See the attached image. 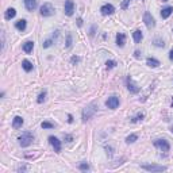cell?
<instances>
[{
  "instance_id": "cell-1",
  "label": "cell",
  "mask_w": 173,
  "mask_h": 173,
  "mask_svg": "<svg viewBox=\"0 0 173 173\" xmlns=\"http://www.w3.org/2000/svg\"><path fill=\"white\" fill-rule=\"evenodd\" d=\"M97 111V108H96V106L92 103V104H89V106H87L83 110V114H81V119H83V122L85 123L87 120H89L91 118L95 115V112Z\"/></svg>"
},
{
  "instance_id": "cell-2",
  "label": "cell",
  "mask_w": 173,
  "mask_h": 173,
  "mask_svg": "<svg viewBox=\"0 0 173 173\" xmlns=\"http://www.w3.org/2000/svg\"><path fill=\"white\" fill-rule=\"evenodd\" d=\"M18 141H19V145H20L22 147H27V146H30V145L33 144L34 135H33L31 133H29V131H26V133H23V134L18 138Z\"/></svg>"
},
{
  "instance_id": "cell-3",
  "label": "cell",
  "mask_w": 173,
  "mask_h": 173,
  "mask_svg": "<svg viewBox=\"0 0 173 173\" xmlns=\"http://www.w3.org/2000/svg\"><path fill=\"white\" fill-rule=\"evenodd\" d=\"M154 146L158 147L161 151H169L171 150V145H169V142L167 140H155L154 141Z\"/></svg>"
},
{
  "instance_id": "cell-4",
  "label": "cell",
  "mask_w": 173,
  "mask_h": 173,
  "mask_svg": "<svg viewBox=\"0 0 173 173\" xmlns=\"http://www.w3.org/2000/svg\"><path fill=\"white\" fill-rule=\"evenodd\" d=\"M54 14V7L50 3H45L41 7V15L42 16H52Z\"/></svg>"
},
{
  "instance_id": "cell-5",
  "label": "cell",
  "mask_w": 173,
  "mask_h": 173,
  "mask_svg": "<svg viewBox=\"0 0 173 173\" xmlns=\"http://www.w3.org/2000/svg\"><path fill=\"white\" fill-rule=\"evenodd\" d=\"M142 169H145V171L147 172H165L167 171V167H162V165H141Z\"/></svg>"
},
{
  "instance_id": "cell-6",
  "label": "cell",
  "mask_w": 173,
  "mask_h": 173,
  "mask_svg": "<svg viewBox=\"0 0 173 173\" xmlns=\"http://www.w3.org/2000/svg\"><path fill=\"white\" fill-rule=\"evenodd\" d=\"M106 106L110 108V110H116V108L119 107V97L118 96L108 97V100L106 101Z\"/></svg>"
},
{
  "instance_id": "cell-7",
  "label": "cell",
  "mask_w": 173,
  "mask_h": 173,
  "mask_svg": "<svg viewBox=\"0 0 173 173\" xmlns=\"http://www.w3.org/2000/svg\"><path fill=\"white\" fill-rule=\"evenodd\" d=\"M144 22H145V25H146L147 29H153V27L155 26V20H154V18L151 16V14L149 12V11L145 12V15H144Z\"/></svg>"
},
{
  "instance_id": "cell-8",
  "label": "cell",
  "mask_w": 173,
  "mask_h": 173,
  "mask_svg": "<svg viewBox=\"0 0 173 173\" xmlns=\"http://www.w3.org/2000/svg\"><path fill=\"white\" fill-rule=\"evenodd\" d=\"M126 85H127V89L130 91L131 93H138V92H140V87H138L137 84L134 83L133 79H131L130 76L126 79Z\"/></svg>"
},
{
  "instance_id": "cell-9",
  "label": "cell",
  "mask_w": 173,
  "mask_h": 173,
  "mask_svg": "<svg viewBox=\"0 0 173 173\" xmlns=\"http://www.w3.org/2000/svg\"><path fill=\"white\" fill-rule=\"evenodd\" d=\"M49 142H50V145L54 147V151H56V153H60L61 151V141L58 140V138L52 135V137H49Z\"/></svg>"
},
{
  "instance_id": "cell-10",
  "label": "cell",
  "mask_w": 173,
  "mask_h": 173,
  "mask_svg": "<svg viewBox=\"0 0 173 173\" xmlns=\"http://www.w3.org/2000/svg\"><path fill=\"white\" fill-rule=\"evenodd\" d=\"M100 12H101V15H104V16L112 15V14L115 12V7H114L112 4H104V6L100 8Z\"/></svg>"
},
{
  "instance_id": "cell-11",
  "label": "cell",
  "mask_w": 173,
  "mask_h": 173,
  "mask_svg": "<svg viewBox=\"0 0 173 173\" xmlns=\"http://www.w3.org/2000/svg\"><path fill=\"white\" fill-rule=\"evenodd\" d=\"M64 10H65V14L68 16H72L73 12H74V3L72 2V0H66Z\"/></svg>"
},
{
  "instance_id": "cell-12",
  "label": "cell",
  "mask_w": 173,
  "mask_h": 173,
  "mask_svg": "<svg viewBox=\"0 0 173 173\" xmlns=\"http://www.w3.org/2000/svg\"><path fill=\"white\" fill-rule=\"evenodd\" d=\"M25 2V7L27 11H34L37 8V0H23Z\"/></svg>"
},
{
  "instance_id": "cell-13",
  "label": "cell",
  "mask_w": 173,
  "mask_h": 173,
  "mask_svg": "<svg viewBox=\"0 0 173 173\" xmlns=\"http://www.w3.org/2000/svg\"><path fill=\"white\" fill-rule=\"evenodd\" d=\"M23 122H25V120H23L22 116H15L12 119V127L14 128H20L23 126Z\"/></svg>"
},
{
  "instance_id": "cell-14",
  "label": "cell",
  "mask_w": 173,
  "mask_h": 173,
  "mask_svg": "<svg viewBox=\"0 0 173 173\" xmlns=\"http://www.w3.org/2000/svg\"><path fill=\"white\" fill-rule=\"evenodd\" d=\"M124 42H126V35L122 33H118L116 34V45L122 47V46H124Z\"/></svg>"
},
{
  "instance_id": "cell-15",
  "label": "cell",
  "mask_w": 173,
  "mask_h": 173,
  "mask_svg": "<svg viewBox=\"0 0 173 173\" xmlns=\"http://www.w3.org/2000/svg\"><path fill=\"white\" fill-rule=\"evenodd\" d=\"M172 12H173V7H165V8L161 11V18L162 19L169 18V16L172 15Z\"/></svg>"
},
{
  "instance_id": "cell-16",
  "label": "cell",
  "mask_w": 173,
  "mask_h": 173,
  "mask_svg": "<svg viewBox=\"0 0 173 173\" xmlns=\"http://www.w3.org/2000/svg\"><path fill=\"white\" fill-rule=\"evenodd\" d=\"M33 49H34V42H31V41H27L25 45H23V52L27 53V54L31 53Z\"/></svg>"
},
{
  "instance_id": "cell-17",
  "label": "cell",
  "mask_w": 173,
  "mask_h": 173,
  "mask_svg": "<svg viewBox=\"0 0 173 173\" xmlns=\"http://www.w3.org/2000/svg\"><path fill=\"white\" fill-rule=\"evenodd\" d=\"M146 65L150 66V68H157V66H160V61L155 60V58H151V57H149V58L146 60Z\"/></svg>"
},
{
  "instance_id": "cell-18",
  "label": "cell",
  "mask_w": 173,
  "mask_h": 173,
  "mask_svg": "<svg viewBox=\"0 0 173 173\" xmlns=\"http://www.w3.org/2000/svg\"><path fill=\"white\" fill-rule=\"evenodd\" d=\"M15 15H16L15 8H8V10L6 11V14H4V18H6L7 20H11L12 18H15Z\"/></svg>"
},
{
  "instance_id": "cell-19",
  "label": "cell",
  "mask_w": 173,
  "mask_h": 173,
  "mask_svg": "<svg viewBox=\"0 0 173 173\" xmlns=\"http://www.w3.org/2000/svg\"><path fill=\"white\" fill-rule=\"evenodd\" d=\"M133 38H134V42L135 43H140L142 38H144V35H142V31L141 30H135V31L133 33Z\"/></svg>"
},
{
  "instance_id": "cell-20",
  "label": "cell",
  "mask_w": 173,
  "mask_h": 173,
  "mask_svg": "<svg viewBox=\"0 0 173 173\" xmlns=\"http://www.w3.org/2000/svg\"><path fill=\"white\" fill-rule=\"evenodd\" d=\"M26 25H27L26 20L25 19H20V20H18V22L15 23V27L19 30V31H25V30H26Z\"/></svg>"
},
{
  "instance_id": "cell-21",
  "label": "cell",
  "mask_w": 173,
  "mask_h": 173,
  "mask_svg": "<svg viewBox=\"0 0 173 173\" xmlns=\"http://www.w3.org/2000/svg\"><path fill=\"white\" fill-rule=\"evenodd\" d=\"M22 68L26 70V72H31V70H33V64L30 62V61L25 60V61L22 62Z\"/></svg>"
},
{
  "instance_id": "cell-22",
  "label": "cell",
  "mask_w": 173,
  "mask_h": 173,
  "mask_svg": "<svg viewBox=\"0 0 173 173\" xmlns=\"http://www.w3.org/2000/svg\"><path fill=\"white\" fill-rule=\"evenodd\" d=\"M137 140H138V135L137 134H131V135H128V137L126 138V142L127 144H134Z\"/></svg>"
},
{
  "instance_id": "cell-23",
  "label": "cell",
  "mask_w": 173,
  "mask_h": 173,
  "mask_svg": "<svg viewBox=\"0 0 173 173\" xmlns=\"http://www.w3.org/2000/svg\"><path fill=\"white\" fill-rule=\"evenodd\" d=\"M45 100H46V91H43V92H41L38 95V99H37V101H38L39 104H42Z\"/></svg>"
},
{
  "instance_id": "cell-24",
  "label": "cell",
  "mask_w": 173,
  "mask_h": 173,
  "mask_svg": "<svg viewBox=\"0 0 173 173\" xmlns=\"http://www.w3.org/2000/svg\"><path fill=\"white\" fill-rule=\"evenodd\" d=\"M41 127H42V128H54V127H56V124L50 123V122H42Z\"/></svg>"
},
{
  "instance_id": "cell-25",
  "label": "cell",
  "mask_w": 173,
  "mask_h": 173,
  "mask_svg": "<svg viewBox=\"0 0 173 173\" xmlns=\"http://www.w3.org/2000/svg\"><path fill=\"white\" fill-rule=\"evenodd\" d=\"M79 169L83 172H87V171H89V165H88L87 162H81V164L79 165Z\"/></svg>"
},
{
  "instance_id": "cell-26",
  "label": "cell",
  "mask_w": 173,
  "mask_h": 173,
  "mask_svg": "<svg viewBox=\"0 0 173 173\" xmlns=\"http://www.w3.org/2000/svg\"><path fill=\"white\" fill-rule=\"evenodd\" d=\"M154 46H157V47H164L165 43H164V41H161L160 38H155V39H154Z\"/></svg>"
},
{
  "instance_id": "cell-27",
  "label": "cell",
  "mask_w": 173,
  "mask_h": 173,
  "mask_svg": "<svg viewBox=\"0 0 173 173\" xmlns=\"http://www.w3.org/2000/svg\"><path fill=\"white\" fill-rule=\"evenodd\" d=\"M70 46H72V34L69 33V34L66 35V47L69 49Z\"/></svg>"
},
{
  "instance_id": "cell-28",
  "label": "cell",
  "mask_w": 173,
  "mask_h": 173,
  "mask_svg": "<svg viewBox=\"0 0 173 173\" xmlns=\"http://www.w3.org/2000/svg\"><path fill=\"white\" fill-rule=\"evenodd\" d=\"M53 45V38H50V39H47V41H45V42L42 43V46L45 47V49H47V47H50Z\"/></svg>"
},
{
  "instance_id": "cell-29",
  "label": "cell",
  "mask_w": 173,
  "mask_h": 173,
  "mask_svg": "<svg viewBox=\"0 0 173 173\" xmlns=\"http://www.w3.org/2000/svg\"><path fill=\"white\" fill-rule=\"evenodd\" d=\"M144 118H145V115H144V114H138L137 116H134L133 119H131V122H134V123H135V122H140V120H142Z\"/></svg>"
},
{
  "instance_id": "cell-30",
  "label": "cell",
  "mask_w": 173,
  "mask_h": 173,
  "mask_svg": "<svg viewBox=\"0 0 173 173\" xmlns=\"http://www.w3.org/2000/svg\"><path fill=\"white\" fill-rule=\"evenodd\" d=\"M131 2H133V0H123V2H122V4H120L122 10H126L127 7H128V4H130Z\"/></svg>"
},
{
  "instance_id": "cell-31",
  "label": "cell",
  "mask_w": 173,
  "mask_h": 173,
  "mask_svg": "<svg viewBox=\"0 0 173 173\" xmlns=\"http://www.w3.org/2000/svg\"><path fill=\"white\" fill-rule=\"evenodd\" d=\"M115 65H116V62H115V61H107V62H106L107 69H112V68H115Z\"/></svg>"
},
{
  "instance_id": "cell-32",
  "label": "cell",
  "mask_w": 173,
  "mask_h": 173,
  "mask_svg": "<svg viewBox=\"0 0 173 173\" xmlns=\"http://www.w3.org/2000/svg\"><path fill=\"white\" fill-rule=\"evenodd\" d=\"M79 61H80V57H77V56H73L72 58H70V62L72 64H77Z\"/></svg>"
},
{
  "instance_id": "cell-33",
  "label": "cell",
  "mask_w": 173,
  "mask_h": 173,
  "mask_svg": "<svg viewBox=\"0 0 173 173\" xmlns=\"http://www.w3.org/2000/svg\"><path fill=\"white\" fill-rule=\"evenodd\" d=\"M64 140H65L66 142H70L73 140V137H72V135H69V134H66V135H64Z\"/></svg>"
},
{
  "instance_id": "cell-34",
  "label": "cell",
  "mask_w": 173,
  "mask_h": 173,
  "mask_svg": "<svg viewBox=\"0 0 173 173\" xmlns=\"http://www.w3.org/2000/svg\"><path fill=\"white\" fill-rule=\"evenodd\" d=\"M106 150H107V154L111 157L112 155V147H106Z\"/></svg>"
},
{
  "instance_id": "cell-35",
  "label": "cell",
  "mask_w": 173,
  "mask_h": 173,
  "mask_svg": "<svg viewBox=\"0 0 173 173\" xmlns=\"http://www.w3.org/2000/svg\"><path fill=\"white\" fill-rule=\"evenodd\" d=\"M95 30H96V26H92V27H91V35H95Z\"/></svg>"
},
{
  "instance_id": "cell-36",
  "label": "cell",
  "mask_w": 173,
  "mask_h": 173,
  "mask_svg": "<svg viewBox=\"0 0 173 173\" xmlns=\"http://www.w3.org/2000/svg\"><path fill=\"white\" fill-rule=\"evenodd\" d=\"M68 122H69V123H72V122H73V116H72V115H68Z\"/></svg>"
},
{
  "instance_id": "cell-37",
  "label": "cell",
  "mask_w": 173,
  "mask_h": 173,
  "mask_svg": "<svg viewBox=\"0 0 173 173\" xmlns=\"http://www.w3.org/2000/svg\"><path fill=\"white\" fill-rule=\"evenodd\" d=\"M169 60L173 61V49L171 50V52H169Z\"/></svg>"
},
{
  "instance_id": "cell-38",
  "label": "cell",
  "mask_w": 173,
  "mask_h": 173,
  "mask_svg": "<svg viewBox=\"0 0 173 173\" xmlns=\"http://www.w3.org/2000/svg\"><path fill=\"white\" fill-rule=\"evenodd\" d=\"M134 56H135V58H140V57H141V53H140V52H138V50H137V52L134 53Z\"/></svg>"
},
{
  "instance_id": "cell-39",
  "label": "cell",
  "mask_w": 173,
  "mask_h": 173,
  "mask_svg": "<svg viewBox=\"0 0 173 173\" xmlns=\"http://www.w3.org/2000/svg\"><path fill=\"white\" fill-rule=\"evenodd\" d=\"M18 171H19V172H22V171H26V167H20V168H18Z\"/></svg>"
},
{
  "instance_id": "cell-40",
  "label": "cell",
  "mask_w": 173,
  "mask_h": 173,
  "mask_svg": "<svg viewBox=\"0 0 173 173\" xmlns=\"http://www.w3.org/2000/svg\"><path fill=\"white\" fill-rule=\"evenodd\" d=\"M77 23H79V26H81V25H83V19H79V20H77Z\"/></svg>"
},
{
  "instance_id": "cell-41",
  "label": "cell",
  "mask_w": 173,
  "mask_h": 173,
  "mask_svg": "<svg viewBox=\"0 0 173 173\" xmlns=\"http://www.w3.org/2000/svg\"><path fill=\"white\" fill-rule=\"evenodd\" d=\"M171 131H172V134H173V126H172V128H171Z\"/></svg>"
},
{
  "instance_id": "cell-42",
  "label": "cell",
  "mask_w": 173,
  "mask_h": 173,
  "mask_svg": "<svg viewBox=\"0 0 173 173\" xmlns=\"http://www.w3.org/2000/svg\"><path fill=\"white\" fill-rule=\"evenodd\" d=\"M172 106H173V99H172Z\"/></svg>"
},
{
  "instance_id": "cell-43",
  "label": "cell",
  "mask_w": 173,
  "mask_h": 173,
  "mask_svg": "<svg viewBox=\"0 0 173 173\" xmlns=\"http://www.w3.org/2000/svg\"><path fill=\"white\" fill-rule=\"evenodd\" d=\"M162 2H167V0H162Z\"/></svg>"
}]
</instances>
